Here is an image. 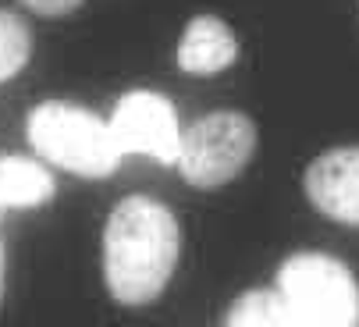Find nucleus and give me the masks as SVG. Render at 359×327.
<instances>
[{
  "instance_id": "obj_11",
  "label": "nucleus",
  "mask_w": 359,
  "mask_h": 327,
  "mask_svg": "<svg viewBox=\"0 0 359 327\" xmlns=\"http://www.w3.org/2000/svg\"><path fill=\"white\" fill-rule=\"evenodd\" d=\"M22 4L29 8V11H36V15H46V18H61V15H68V11H75L82 0H22Z\"/></svg>"
},
{
  "instance_id": "obj_2",
  "label": "nucleus",
  "mask_w": 359,
  "mask_h": 327,
  "mask_svg": "<svg viewBox=\"0 0 359 327\" xmlns=\"http://www.w3.org/2000/svg\"><path fill=\"white\" fill-rule=\"evenodd\" d=\"M25 132H29L32 149L43 160L57 164V168L72 175H82V178L114 175L125 156L111 132V121L86 111V107L61 103V100H46L32 107Z\"/></svg>"
},
{
  "instance_id": "obj_12",
  "label": "nucleus",
  "mask_w": 359,
  "mask_h": 327,
  "mask_svg": "<svg viewBox=\"0 0 359 327\" xmlns=\"http://www.w3.org/2000/svg\"><path fill=\"white\" fill-rule=\"evenodd\" d=\"M0 302H4V242H0Z\"/></svg>"
},
{
  "instance_id": "obj_10",
  "label": "nucleus",
  "mask_w": 359,
  "mask_h": 327,
  "mask_svg": "<svg viewBox=\"0 0 359 327\" xmlns=\"http://www.w3.org/2000/svg\"><path fill=\"white\" fill-rule=\"evenodd\" d=\"M32 53V29L22 15L0 8V82L18 75Z\"/></svg>"
},
{
  "instance_id": "obj_1",
  "label": "nucleus",
  "mask_w": 359,
  "mask_h": 327,
  "mask_svg": "<svg viewBox=\"0 0 359 327\" xmlns=\"http://www.w3.org/2000/svg\"><path fill=\"white\" fill-rule=\"evenodd\" d=\"M182 249L175 213L153 196H125L104 228V281L121 306H146L171 281Z\"/></svg>"
},
{
  "instance_id": "obj_7",
  "label": "nucleus",
  "mask_w": 359,
  "mask_h": 327,
  "mask_svg": "<svg viewBox=\"0 0 359 327\" xmlns=\"http://www.w3.org/2000/svg\"><path fill=\"white\" fill-rule=\"evenodd\" d=\"M238 58V39L217 15H196L178 39V65L189 75H217Z\"/></svg>"
},
{
  "instance_id": "obj_3",
  "label": "nucleus",
  "mask_w": 359,
  "mask_h": 327,
  "mask_svg": "<svg viewBox=\"0 0 359 327\" xmlns=\"http://www.w3.org/2000/svg\"><path fill=\"white\" fill-rule=\"evenodd\" d=\"M274 288L310 327H359V281L331 253H292Z\"/></svg>"
},
{
  "instance_id": "obj_5",
  "label": "nucleus",
  "mask_w": 359,
  "mask_h": 327,
  "mask_svg": "<svg viewBox=\"0 0 359 327\" xmlns=\"http://www.w3.org/2000/svg\"><path fill=\"white\" fill-rule=\"evenodd\" d=\"M111 132L121 153H146L161 164H178L182 125L168 96L146 93V89L121 96L111 114Z\"/></svg>"
},
{
  "instance_id": "obj_4",
  "label": "nucleus",
  "mask_w": 359,
  "mask_h": 327,
  "mask_svg": "<svg viewBox=\"0 0 359 327\" xmlns=\"http://www.w3.org/2000/svg\"><path fill=\"white\" fill-rule=\"evenodd\" d=\"M256 149V125L242 111H210L182 128L178 171L196 189L228 185Z\"/></svg>"
},
{
  "instance_id": "obj_9",
  "label": "nucleus",
  "mask_w": 359,
  "mask_h": 327,
  "mask_svg": "<svg viewBox=\"0 0 359 327\" xmlns=\"http://www.w3.org/2000/svg\"><path fill=\"white\" fill-rule=\"evenodd\" d=\"M224 327H310V323L285 302L278 288H249L231 302Z\"/></svg>"
},
{
  "instance_id": "obj_6",
  "label": "nucleus",
  "mask_w": 359,
  "mask_h": 327,
  "mask_svg": "<svg viewBox=\"0 0 359 327\" xmlns=\"http://www.w3.org/2000/svg\"><path fill=\"white\" fill-rule=\"evenodd\" d=\"M302 185L324 217L359 228V146L324 149L306 168Z\"/></svg>"
},
{
  "instance_id": "obj_8",
  "label": "nucleus",
  "mask_w": 359,
  "mask_h": 327,
  "mask_svg": "<svg viewBox=\"0 0 359 327\" xmlns=\"http://www.w3.org/2000/svg\"><path fill=\"white\" fill-rule=\"evenodd\" d=\"M54 196V175L43 160L32 156H0V210L4 206H39Z\"/></svg>"
}]
</instances>
